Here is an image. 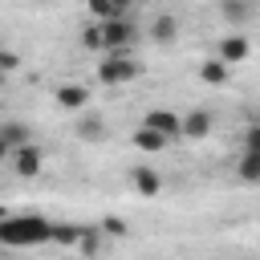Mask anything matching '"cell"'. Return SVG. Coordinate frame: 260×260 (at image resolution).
Masks as SVG:
<instances>
[{"instance_id": "6da1fadb", "label": "cell", "mask_w": 260, "mask_h": 260, "mask_svg": "<svg viewBox=\"0 0 260 260\" xmlns=\"http://www.w3.org/2000/svg\"><path fill=\"white\" fill-rule=\"evenodd\" d=\"M0 244L4 248H41V244H53V219H45V215H8L0 223Z\"/></svg>"}, {"instance_id": "7a4b0ae2", "label": "cell", "mask_w": 260, "mask_h": 260, "mask_svg": "<svg viewBox=\"0 0 260 260\" xmlns=\"http://www.w3.org/2000/svg\"><path fill=\"white\" fill-rule=\"evenodd\" d=\"M138 73H142V65H138L130 53H110V57L98 65V85H130Z\"/></svg>"}, {"instance_id": "3957f363", "label": "cell", "mask_w": 260, "mask_h": 260, "mask_svg": "<svg viewBox=\"0 0 260 260\" xmlns=\"http://www.w3.org/2000/svg\"><path fill=\"white\" fill-rule=\"evenodd\" d=\"M102 41H106V53H130V45L138 41V28L130 16H122V20L102 24Z\"/></svg>"}, {"instance_id": "277c9868", "label": "cell", "mask_w": 260, "mask_h": 260, "mask_svg": "<svg viewBox=\"0 0 260 260\" xmlns=\"http://www.w3.org/2000/svg\"><path fill=\"white\" fill-rule=\"evenodd\" d=\"M130 187H134V195L154 199V195H162V175H158L154 167L138 162V167H130Z\"/></svg>"}, {"instance_id": "5b68a950", "label": "cell", "mask_w": 260, "mask_h": 260, "mask_svg": "<svg viewBox=\"0 0 260 260\" xmlns=\"http://www.w3.org/2000/svg\"><path fill=\"white\" fill-rule=\"evenodd\" d=\"M142 126L154 130V134H162V138H179L183 134V114H175V110H150L142 118Z\"/></svg>"}, {"instance_id": "8992f818", "label": "cell", "mask_w": 260, "mask_h": 260, "mask_svg": "<svg viewBox=\"0 0 260 260\" xmlns=\"http://www.w3.org/2000/svg\"><path fill=\"white\" fill-rule=\"evenodd\" d=\"M41 167H45V154H41L37 146H20V150H12V171H16L20 179L41 175Z\"/></svg>"}, {"instance_id": "52a82bcc", "label": "cell", "mask_w": 260, "mask_h": 260, "mask_svg": "<svg viewBox=\"0 0 260 260\" xmlns=\"http://www.w3.org/2000/svg\"><path fill=\"white\" fill-rule=\"evenodd\" d=\"M248 53H252V45H248V41H244L240 32H228V37L219 41V53H215V57H219V61H223V65L232 69V65H240V61H244Z\"/></svg>"}, {"instance_id": "ba28073f", "label": "cell", "mask_w": 260, "mask_h": 260, "mask_svg": "<svg viewBox=\"0 0 260 260\" xmlns=\"http://www.w3.org/2000/svg\"><path fill=\"white\" fill-rule=\"evenodd\" d=\"M0 142L8 150H20V146H32V134L20 118H8V122H0Z\"/></svg>"}, {"instance_id": "9c48e42d", "label": "cell", "mask_w": 260, "mask_h": 260, "mask_svg": "<svg viewBox=\"0 0 260 260\" xmlns=\"http://www.w3.org/2000/svg\"><path fill=\"white\" fill-rule=\"evenodd\" d=\"M199 81H203V85H215V89H219V85H228V81H232V69H228V65L219 61V57H207V61L199 65Z\"/></svg>"}, {"instance_id": "30bf717a", "label": "cell", "mask_w": 260, "mask_h": 260, "mask_svg": "<svg viewBox=\"0 0 260 260\" xmlns=\"http://www.w3.org/2000/svg\"><path fill=\"white\" fill-rule=\"evenodd\" d=\"M211 114L207 110H191V114H183V138H207L211 134Z\"/></svg>"}, {"instance_id": "8fae6325", "label": "cell", "mask_w": 260, "mask_h": 260, "mask_svg": "<svg viewBox=\"0 0 260 260\" xmlns=\"http://www.w3.org/2000/svg\"><path fill=\"white\" fill-rule=\"evenodd\" d=\"M130 142H134V150H142V154H162L171 138H162V134H154V130H146V126H138V130L130 134Z\"/></svg>"}, {"instance_id": "7c38bea8", "label": "cell", "mask_w": 260, "mask_h": 260, "mask_svg": "<svg viewBox=\"0 0 260 260\" xmlns=\"http://www.w3.org/2000/svg\"><path fill=\"white\" fill-rule=\"evenodd\" d=\"M77 138L81 142H102L106 138V118L102 114H81L77 118Z\"/></svg>"}, {"instance_id": "4fadbf2b", "label": "cell", "mask_w": 260, "mask_h": 260, "mask_svg": "<svg viewBox=\"0 0 260 260\" xmlns=\"http://www.w3.org/2000/svg\"><path fill=\"white\" fill-rule=\"evenodd\" d=\"M89 16H93L98 24L122 20V16H126V4H118V0H89Z\"/></svg>"}, {"instance_id": "5bb4252c", "label": "cell", "mask_w": 260, "mask_h": 260, "mask_svg": "<svg viewBox=\"0 0 260 260\" xmlns=\"http://www.w3.org/2000/svg\"><path fill=\"white\" fill-rule=\"evenodd\" d=\"M150 37H154L158 45H171V41L179 37V20H175L171 12H162V16H154V20H150Z\"/></svg>"}, {"instance_id": "9a60e30c", "label": "cell", "mask_w": 260, "mask_h": 260, "mask_svg": "<svg viewBox=\"0 0 260 260\" xmlns=\"http://www.w3.org/2000/svg\"><path fill=\"white\" fill-rule=\"evenodd\" d=\"M85 102H89V89L85 85H61L57 89V106L61 110H85Z\"/></svg>"}, {"instance_id": "2e32d148", "label": "cell", "mask_w": 260, "mask_h": 260, "mask_svg": "<svg viewBox=\"0 0 260 260\" xmlns=\"http://www.w3.org/2000/svg\"><path fill=\"white\" fill-rule=\"evenodd\" d=\"M81 236H85L81 223H53V244H61V248H77Z\"/></svg>"}, {"instance_id": "e0dca14e", "label": "cell", "mask_w": 260, "mask_h": 260, "mask_svg": "<svg viewBox=\"0 0 260 260\" xmlns=\"http://www.w3.org/2000/svg\"><path fill=\"white\" fill-rule=\"evenodd\" d=\"M236 175L244 183H260V150H244L240 162H236Z\"/></svg>"}, {"instance_id": "ac0fdd59", "label": "cell", "mask_w": 260, "mask_h": 260, "mask_svg": "<svg viewBox=\"0 0 260 260\" xmlns=\"http://www.w3.org/2000/svg\"><path fill=\"white\" fill-rule=\"evenodd\" d=\"M219 16H223L228 24H244V20L252 16V8H248V4H236V0H223V4H219Z\"/></svg>"}, {"instance_id": "d6986e66", "label": "cell", "mask_w": 260, "mask_h": 260, "mask_svg": "<svg viewBox=\"0 0 260 260\" xmlns=\"http://www.w3.org/2000/svg\"><path fill=\"white\" fill-rule=\"evenodd\" d=\"M81 45L89 53H106V41H102V24H85L81 28Z\"/></svg>"}, {"instance_id": "ffe728a7", "label": "cell", "mask_w": 260, "mask_h": 260, "mask_svg": "<svg viewBox=\"0 0 260 260\" xmlns=\"http://www.w3.org/2000/svg\"><path fill=\"white\" fill-rule=\"evenodd\" d=\"M98 232H102V236H114V240H122V236H130V228H126V219H118V215H106V219L98 223Z\"/></svg>"}, {"instance_id": "44dd1931", "label": "cell", "mask_w": 260, "mask_h": 260, "mask_svg": "<svg viewBox=\"0 0 260 260\" xmlns=\"http://www.w3.org/2000/svg\"><path fill=\"white\" fill-rule=\"evenodd\" d=\"M244 150H260V118L244 130Z\"/></svg>"}, {"instance_id": "7402d4cb", "label": "cell", "mask_w": 260, "mask_h": 260, "mask_svg": "<svg viewBox=\"0 0 260 260\" xmlns=\"http://www.w3.org/2000/svg\"><path fill=\"white\" fill-rule=\"evenodd\" d=\"M4 158H12V150H8L4 142H0V162H4Z\"/></svg>"}, {"instance_id": "603a6c76", "label": "cell", "mask_w": 260, "mask_h": 260, "mask_svg": "<svg viewBox=\"0 0 260 260\" xmlns=\"http://www.w3.org/2000/svg\"><path fill=\"white\" fill-rule=\"evenodd\" d=\"M4 219H8V211H4V207H0V223H4Z\"/></svg>"}, {"instance_id": "cb8c5ba5", "label": "cell", "mask_w": 260, "mask_h": 260, "mask_svg": "<svg viewBox=\"0 0 260 260\" xmlns=\"http://www.w3.org/2000/svg\"><path fill=\"white\" fill-rule=\"evenodd\" d=\"M4 77H8V73H0V85H4Z\"/></svg>"}, {"instance_id": "d4e9b609", "label": "cell", "mask_w": 260, "mask_h": 260, "mask_svg": "<svg viewBox=\"0 0 260 260\" xmlns=\"http://www.w3.org/2000/svg\"><path fill=\"white\" fill-rule=\"evenodd\" d=\"M0 53H4V45H0Z\"/></svg>"}]
</instances>
